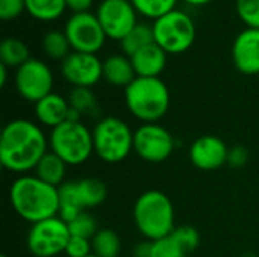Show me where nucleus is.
<instances>
[{"mask_svg":"<svg viewBox=\"0 0 259 257\" xmlns=\"http://www.w3.org/2000/svg\"><path fill=\"white\" fill-rule=\"evenodd\" d=\"M47 151L49 138L36 123L17 118L5 124L0 135V162L8 171L27 174Z\"/></svg>","mask_w":259,"mask_h":257,"instance_id":"nucleus-1","label":"nucleus"},{"mask_svg":"<svg viewBox=\"0 0 259 257\" xmlns=\"http://www.w3.org/2000/svg\"><path fill=\"white\" fill-rule=\"evenodd\" d=\"M9 200L15 214L30 224L58 217L59 212L58 188L42 182L35 174L17 177L11 185Z\"/></svg>","mask_w":259,"mask_h":257,"instance_id":"nucleus-2","label":"nucleus"},{"mask_svg":"<svg viewBox=\"0 0 259 257\" xmlns=\"http://www.w3.org/2000/svg\"><path fill=\"white\" fill-rule=\"evenodd\" d=\"M134 223L146 241H158L175 229V208L170 197L161 191L143 192L134 204Z\"/></svg>","mask_w":259,"mask_h":257,"instance_id":"nucleus-3","label":"nucleus"},{"mask_svg":"<svg viewBox=\"0 0 259 257\" xmlns=\"http://www.w3.org/2000/svg\"><path fill=\"white\" fill-rule=\"evenodd\" d=\"M124 101L131 115L143 124L158 123L170 108V91L159 77H135L124 88Z\"/></svg>","mask_w":259,"mask_h":257,"instance_id":"nucleus-4","label":"nucleus"},{"mask_svg":"<svg viewBox=\"0 0 259 257\" xmlns=\"http://www.w3.org/2000/svg\"><path fill=\"white\" fill-rule=\"evenodd\" d=\"M49 150L70 167L82 165L94 155L93 130L82 121L67 120L50 130Z\"/></svg>","mask_w":259,"mask_h":257,"instance_id":"nucleus-5","label":"nucleus"},{"mask_svg":"<svg viewBox=\"0 0 259 257\" xmlns=\"http://www.w3.org/2000/svg\"><path fill=\"white\" fill-rule=\"evenodd\" d=\"M94 155L106 164L123 162L134 151V132L118 117H105L93 129Z\"/></svg>","mask_w":259,"mask_h":257,"instance_id":"nucleus-6","label":"nucleus"},{"mask_svg":"<svg viewBox=\"0 0 259 257\" xmlns=\"http://www.w3.org/2000/svg\"><path fill=\"white\" fill-rule=\"evenodd\" d=\"M155 42L167 55L187 52L196 39V26L193 18L179 9H175L153 21Z\"/></svg>","mask_w":259,"mask_h":257,"instance_id":"nucleus-7","label":"nucleus"},{"mask_svg":"<svg viewBox=\"0 0 259 257\" xmlns=\"http://www.w3.org/2000/svg\"><path fill=\"white\" fill-rule=\"evenodd\" d=\"M68 224L53 217L32 224L27 235V248L35 257H56L65 251L70 241Z\"/></svg>","mask_w":259,"mask_h":257,"instance_id":"nucleus-8","label":"nucleus"},{"mask_svg":"<svg viewBox=\"0 0 259 257\" xmlns=\"http://www.w3.org/2000/svg\"><path fill=\"white\" fill-rule=\"evenodd\" d=\"M73 52L97 55L106 41V33L96 14L80 12L73 14L64 27Z\"/></svg>","mask_w":259,"mask_h":257,"instance_id":"nucleus-9","label":"nucleus"},{"mask_svg":"<svg viewBox=\"0 0 259 257\" xmlns=\"http://www.w3.org/2000/svg\"><path fill=\"white\" fill-rule=\"evenodd\" d=\"M175 150L173 135L158 123L141 124L134 132V151L146 162L161 164Z\"/></svg>","mask_w":259,"mask_h":257,"instance_id":"nucleus-10","label":"nucleus"},{"mask_svg":"<svg viewBox=\"0 0 259 257\" xmlns=\"http://www.w3.org/2000/svg\"><path fill=\"white\" fill-rule=\"evenodd\" d=\"M14 82L17 92L33 105L53 92V73L41 59L30 58L18 67L15 70Z\"/></svg>","mask_w":259,"mask_h":257,"instance_id":"nucleus-11","label":"nucleus"},{"mask_svg":"<svg viewBox=\"0 0 259 257\" xmlns=\"http://www.w3.org/2000/svg\"><path fill=\"white\" fill-rule=\"evenodd\" d=\"M96 15L106 36L117 41H121L138 23L131 0H102Z\"/></svg>","mask_w":259,"mask_h":257,"instance_id":"nucleus-12","label":"nucleus"},{"mask_svg":"<svg viewBox=\"0 0 259 257\" xmlns=\"http://www.w3.org/2000/svg\"><path fill=\"white\" fill-rule=\"evenodd\" d=\"M61 73L73 88H91L103 79V61L97 55L71 52L61 62Z\"/></svg>","mask_w":259,"mask_h":257,"instance_id":"nucleus-13","label":"nucleus"},{"mask_svg":"<svg viewBox=\"0 0 259 257\" xmlns=\"http://www.w3.org/2000/svg\"><path fill=\"white\" fill-rule=\"evenodd\" d=\"M229 147L223 139L214 135H203L197 138L188 151L191 164L202 171H215L228 164Z\"/></svg>","mask_w":259,"mask_h":257,"instance_id":"nucleus-14","label":"nucleus"},{"mask_svg":"<svg viewBox=\"0 0 259 257\" xmlns=\"http://www.w3.org/2000/svg\"><path fill=\"white\" fill-rule=\"evenodd\" d=\"M232 61L235 68L246 74H259V29L247 27L240 32L232 44Z\"/></svg>","mask_w":259,"mask_h":257,"instance_id":"nucleus-15","label":"nucleus"},{"mask_svg":"<svg viewBox=\"0 0 259 257\" xmlns=\"http://www.w3.org/2000/svg\"><path fill=\"white\" fill-rule=\"evenodd\" d=\"M68 112H70V103L65 97L52 92L41 98L38 103H35V117L36 121L49 127L50 130L62 124L64 121L68 120Z\"/></svg>","mask_w":259,"mask_h":257,"instance_id":"nucleus-16","label":"nucleus"},{"mask_svg":"<svg viewBox=\"0 0 259 257\" xmlns=\"http://www.w3.org/2000/svg\"><path fill=\"white\" fill-rule=\"evenodd\" d=\"M137 77H159L167 65V53L156 44H149L131 56Z\"/></svg>","mask_w":259,"mask_h":257,"instance_id":"nucleus-17","label":"nucleus"},{"mask_svg":"<svg viewBox=\"0 0 259 257\" xmlns=\"http://www.w3.org/2000/svg\"><path fill=\"white\" fill-rule=\"evenodd\" d=\"M137 77L132 61L126 55H111L103 61V79L112 86H129Z\"/></svg>","mask_w":259,"mask_h":257,"instance_id":"nucleus-18","label":"nucleus"},{"mask_svg":"<svg viewBox=\"0 0 259 257\" xmlns=\"http://www.w3.org/2000/svg\"><path fill=\"white\" fill-rule=\"evenodd\" d=\"M67 164L53 151H47L41 161L38 162V165L33 170V174L41 179L42 182L59 188L64 182H65V174H67Z\"/></svg>","mask_w":259,"mask_h":257,"instance_id":"nucleus-19","label":"nucleus"},{"mask_svg":"<svg viewBox=\"0 0 259 257\" xmlns=\"http://www.w3.org/2000/svg\"><path fill=\"white\" fill-rule=\"evenodd\" d=\"M58 191H59V212H58V217L61 220H64L65 223H70L77 215L85 212V209L82 206V201H80V197H79L76 180L64 182L58 188Z\"/></svg>","mask_w":259,"mask_h":257,"instance_id":"nucleus-20","label":"nucleus"},{"mask_svg":"<svg viewBox=\"0 0 259 257\" xmlns=\"http://www.w3.org/2000/svg\"><path fill=\"white\" fill-rule=\"evenodd\" d=\"M76 183H77L79 197H80V201H82V206L85 211L97 208L99 204H102L106 200L108 188H106L105 182H102L100 179L85 177V179L76 180Z\"/></svg>","mask_w":259,"mask_h":257,"instance_id":"nucleus-21","label":"nucleus"},{"mask_svg":"<svg viewBox=\"0 0 259 257\" xmlns=\"http://www.w3.org/2000/svg\"><path fill=\"white\" fill-rule=\"evenodd\" d=\"M30 59L29 47L24 41L18 38H5L0 42V64L8 68H18Z\"/></svg>","mask_w":259,"mask_h":257,"instance_id":"nucleus-22","label":"nucleus"},{"mask_svg":"<svg viewBox=\"0 0 259 257\" xmlns=\"http://www.w3.org/2000/svg\"><path fill=\"white\" fill-rule=\"evenodd\" d=\"M155 42V35H153V26L144 24V23H137V26L120 41L123 55L126 56H134L137 52L144 48L149 44Z\"/></svg>","mask_w":259,"mask_h":257,"instance_id":"nucleus-23","label":"nucleus"},{"mask_svg":"<svg viewBox=\"0 0 259 257\" xmlns=\"http://www.w3.org/2000/svg\"><path fill=\"white\" fill-rule=\"evenodd\" d=\"M93 254L99 257H118L121 251V239L111 229H100L91 239Z\"/></svg>","mask_w":259,"mask_h":257,"instance_id":"nucleus-24","label":"nucleus"},{"mask_svg":"<svg viewBox=\"0 0 259 257\" xmlns=\"http://www.w3.org/2000/svg\"><path fill=\"white\" fill-rule=\"evenodd\" d=\"M42 52L47 58L62 62L73 48L64 30H50L42 38Z\"/></svg>","mask_w":259,"mask_h":257,"instance_id":"nucleus-25","label":"nucleus"},{"mask_svg":"<svg viewBox=\"0 0 259 257\" xmlns=\"http://www.w3.org/2000/svg\"><path fill=\"white\" fill-rule=\"evenodd\" d=\"M67 9L65 0H26V11L36 20L52 21Z\"/></svg>","mask_w":259,"mask_h":257,"instance_id":"nucleus-26","label":"nucleus"},{"mask_svg":"<svg viewBox=\"0 0 259 257\" xmlns=\"http://www.w3.org/2000/svg\"><path fill=\"white\" fill-rule=\"evenodd\" d=\"M70 108L77 111L82 117H96L99 115L97 97L91 88H73L67 97Z\"/></svg>","mask_w":259,"mask_h":257,"instance_id":"nucleus-27","label":"nucleus"},{"mask_svg":"<svg viewBox=\"0 0 259 257\" xmlns=\"http://www.w3.org/2000/svg\"><path fill=\"white\" fill-rule=\"evenodd\" d=\"M135 11L147 18H159L175 11L178 0H131Z\"/></svg>","mask_w":259,"mask_h":257,"instance_id":"nucleus-28","label":"nucleus"},{"mask_svg":"<svg viewBox=\"0 0 259 257\" xmlns=\"http://www.w3.org/2000/svg\"><path fill=\"white\" fill-rule=\"evenodd\" d=\"M67 224H68L71 236H79V238H85V239H93L94 235L100 230L96 218L87 211L82 212L80 215H77L73 221H70Z\"/></svg>","mask_w":259,"mask_h":257,"instance_id":"nucleus-29","label":"nucleus"},{"mask_svg":"<svg viewBox=\"0 0 259 257\" xmlns=\"http://www.w3.org/2000/svg\"><path fill=\"white\" fill-rule=\"evenodd\" d=\"M152 257H187V253L178 241L168 235L152 242Z\"/></svg>","mask_w":259,"mask_h":257,"instance_id":"nucleus-30","label":"nucleus"},{"mask_svg":"<svg viewBox=\"0 0 259 257\" xmlns=\"http://www.w3.org/2000/svg\"><path fill=\"white\" fill-rule=\"evenodd\" d=\"M170 235L178 241V244L185 250L187 254L194 251L200 244V235L191 226H179Z\"/></svg>","mask_w":259,"mask_h":257,"instance_id":"nucleus-31","label":"nucleus"},{"mask_svg":"<svg viewBox=\"0 0 259 257\" xmlns=\"http://www.w3.org/2000/svg\"><path fill=\"white\" fill-rule=\"evenodd\" d=\"M235 9L247 27L259 29V0H237Z\"/></svg>","mask_w":259,"mask_h":257,"instance_id":"nucleus-32","label":"nucleus"},{"mask_svg":"<svg viewBox=\"0 0 259 257\" xmlns=\"http://www.w3.org/2000/svg\"><path fill=\"white\" fill-rule=\"evenodd\" d=\"M64 254L67 257H87L93 254V245L91 239L79 238V236H71Z\"/></svg>","mask_w":259,"mask_h":257,"instance_id":"nucleus-33","label":"nucleus"},{"mask_svg":"<svg viewBox=\"0 0 259 257\" xmlns=\"http://www.w3.org/2000/svg\"><path fill=\"white\" fill-rule=\"evenodd\" d=\"M26 11V0H0V18L9 21Z\"/></svg>","mask_w":259,"mask_h":257,"instance_id":"nucleus-34","label":"nucleus"},{"mask_svg":"<svg viewBox=\"0 0 259 257\" xmlns=\"http://www.w3.org/2000/svg\"><path fill=\"white\" fill-rule=\"evenodd\" d=\"M249 161V151L243 145H234L229 148L228 153V165L232 168H241L247 164Z\"/></svg>","mask_w":259,"mask_h":257,"instance_id":"nucleus-35","label":"nucleus"},{"mask_svg":"<svg viewBox=\"0 0 259 257\" xmlns=\"http://www.w3.org/2000/svg\"><path fill=\"white\" fill-rule=\"evenodd\" d=\"M94 0H65L67 9H70L73 14L80 12H90V8L93 6Z\"/></svg>","mask_w":259,"mask_h":257,"instance_id":"nucleus-36","label":"nucleus"},{"mask_svg":"<svg viewBox=\"0 0 259 257\" xmlns=\"http://www.w3.org/2000/svg\"><path fill=\"white\" fill-rule=\"evenodd\" d=\"M135 257H152V241H143L134 248Z\"/></svg>","mask_w":259,"mask_h":257,"instance_id":"nucleus-37","label":"nucleus"},{"mask_svg":"<svg viewBox=\"0 0 259 257\" xmlns=\"http://www.w3.org/2000/svg\"><path fill=\"white\" fill-rule=\"evenodd\" d=\"M6 79H8V67L0 64V86L2 88L6 85Z\"/></svg>","mask_w":259,"mask_h":257,"instance_id":"nucleus-38","label":"nucleus"},{"mask_svg":"<svg viewBox=\"0 0 259 257\" xmlns=\"http://www.w3.org/2000/svg\"><path fill=\"white\" fill-rule=\"evenodd\" d=\"M184 2H187V3H190V5H193V6H202V5L209 3L211 0H184Z\"/></svg>","mask_w":259,"mask_h":257,"instance_id":"nucleus-39","label":"nucleus"},{"mask_svg":"<svg viewBox=\"0 0 259 257\" xmlns=\"http://www.w3.org/2000/svg\"><path fill=\"white\" fill-rule=\"evenodd\" d=\"M87 257H99V256H96V254H90V256H87Z\"/></svg>","mask_w":259,"mask_h":257,"instance_id":"nucleus-40","label":"nucleus"},{"mask_svg":"<svg viewBox=\"0 0 259 257\" xmlns=\"http://www.w3.org/2000/svg\"><path fill=\"white\" fill-rule=\"evenodd\" d=\"M2 257H8V256H5V254H3V256H2Z\"/></svg>","mask_w":259,"mask_h":257,"instance_id":"nucleus-41","label":"nucleus"}]
</instances>
